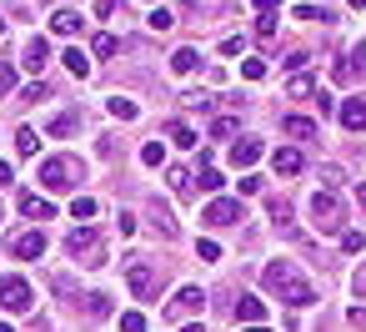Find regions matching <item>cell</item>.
I'll use <instances>...</instances> for the list:
<instances>
[{
	"instance_id": "cell-1",
	"label": "cell",
	"mask_w": 366,
	"mask_h": 332,
	"mask_svg": "<svg viewBox=\"0 0 366 332\" xmlns=\"http://www.w3.org/2000/svg\"><path fill=\"white\" fill-rule=\"evenodd\" d=\"M261 282H266V292H271V297H281L286 307H311V302H316V287L301 277L291 262H271L266 272H261Z\"/></svg>"
},
{
	"instance_id": "cell-2",
	"label": "cell",
	"mask_w": 366,
	"mask_h": 332,
	"mask_svg": "<svg viewBox=\"0 0 366 332\" xmlns=\"http://www.w3.org/2000/svg\"><path fill=\"white\" fill-rule=\"evenodd\" d=\"M85 181V166L76 156H51V161H40V186L46 192H71V186Z\"/></svg>"
},
{
	"instance_id": "cell-3",
	"label": "cell",
	"mask_w": 366,
	"mask_h": 332,
	"mask_svg": "<svg viewBox=\"0 0 366 332\" xmlns=\"http://www.w3.org/2000/svg\"><path fill=\"white\" fill-rule=\"evenodd\" d=\"M66 252L80 267H105V237L96 232V226H76V232L66 237Z\"/></svg>"
},
{
	"instance_id": "cell-4",
	"label": "cell",
	"mask_w": 366,
	"mask_h": 332,
	"mask_svg": "<svg viewBox=\"0 0 366 332\" xmlns=\"http://www.w3.org/2000/svg\"><path fill=\"white\" fill-rule=\"evenodd\" d=\"M125 282H131V292L141 302H150V297H156V287H161V267L146 262V257H136V262H125Z\"/></svg>"
},
{
	"instance_id": "cell-5",
	"label": "cell",
	"mask_w": 366,
	"mask_h": 332,
	"mask_svg": "<svg viewBox=\"0 0 366 332\" xmlns=\"http://www.w3.org/2000/svg\"><path fill=\"white\" fill-rule=\"evenodd\" d=\"M311 222H316V232H341L347 212H341L336 192H316V197H311Z\"/></svg>"
},
{
	"instance_id": "cell-6",
	"label": "cell",
	"mask_w": 366,
	"mask_h": 332,
	"mask_svg": "<svg viewBox=\"0 0 366 332\" xmlns=\"http://www.w3.org/2000/svg\"><path fill=\"white\" fill-rule=\"evenodd\" d=\"M31 302H35V292L26 277H0V307L6 313H31Z\"/></svg>"
},
{
	"instance_id": "cell-7",
	"label": "cell",
	"mask_w": 366,
	"mask_h": 332,
	"mask_svg": "<svg viewBox=\"0 0 366 332\" xmlns=\"http://www.w3.org/2000/svg\"><path fill=\"white\" fill-rule=\"evenodd\" d=\"M201 222H211V226H236V222H246V212H241V201H231V197H216L201 212Z\"/></svg>"
},
{
	"instance_id": "cell-8",
	"label": "cell",
	"mask_w": 366,
	"mask_h": 332,
	"mask_svg": "<svg viewBox=\"0 0 366 332\" xmlns=\"http://www.w3.org/2000/svg\"><path fill=\"white\" fill-rule=\"evenodd\" d=\"M366 71V46H356L347 60H336V66H331V81H341V86H351V81Z\"/></svg>"
},
{
	"instance_id": "cell-9",
	"label": "cell",
	"mask_w": 366,
	"mask_h": 332,
	"mask_svg": "<svg viewBox=\"0 0 366 332\" xmlns=\"http://www.w3.org/2000/svg\"><path fill=\"white\" fill-rule=\"evenodd\" d=\"M10 252L26 257V262H40V257H46V237H40V232H20V237H10Z\"/></svg>"
},
{
	"instance_id": "cell-10",
	"label": "cell",
	"mask_w": 366,
	"mask_h": 332,
	"mask_svg": "<svg viewBox=\"0 0 366 332\" xmlns=\"http://www.w3.org/2000/svg\"><path fill=\"white\" fill-rule=\"evenodd\" d=\"M201 302H206V292H201V287H181V292H176V302H171L166 313H171V317H191V313H201Z\"/></svg>"
},
{
	"instance_id": "cell-11",
	"label": "cell",
	"mask_w": 366,
	"mask_h": 332,
	"mask_svg": "<svg viewBox=\"0 0 366 332\" xmlns=\"http://www.w3.org/2000/svg\"><path fill=\"white\" fill-rule=\"evenodd\" d=\"M80 121H85V111H80V106H71V111L51 116V121H46V131H51V136H76V131H80Z\"/></svg>"
},
{
	"instance_id": "cell-12",
	"label": "cell",
	"mask_w": 366,
	"mask_h": 332,
	"mask_svg": "<svg viewBox=\"0 0 366 332\" xmlns=\"http://www.w3.org/2000/svg\"><path fill=\"white\" fill-rule=\"evenodd\" d=\"M20 212H26L31 222H51V217H55V206H51L46 197H35V192H20Z\"/></svg>"
},
{
	"instance_id": "cell-13",
	"label": "cell",
	"mask_w": 366,
	"mask_h": 332,
	"mask_svg": "<svg viewBox=\"0 0 366 332\" xmlns=\"http://www.w3.org/2000/svg\"><path fill=\"white\" fill-rule=\"evenodd\" d=\"M46 60H51V40H46V35H31V40H26V71L40 76V66H46Z\"/></svg>"
},
{
	"instance_id": "cell-14",
	"label": "cell",
	"mask_w": 366,
	"mask_h": 332,
	"mask_svg": "<svg viewBox=\"0 0 366 332\" xmlns=\"http://www.w3.org/2000/svg\"><path fill=\"white\" fill-rule=\"evenodd\" d=\"M236 317L251 322V327H261V322H266V302L251 297V292H241V302H236Z\"/></svg>"
},
{
	"instance_id": "cell-15",
	"label": "cell",
	"mask_w": 366,
	"mask_h": 332,
	"mask_svg": "<svg viewBox=\"0 0 366 332\" xmlns=\"http://www.w3.org/2000/svg\"><path fill=\"white\" fill-rule=\"evenodd\" d=\"M341 126H347V131H366V101L361 96L341 101Z\"/></svg>"
},
{
	"instance_id": "cell-16",
	"label": "cell",
	"mask_w": 366,
	"mask_h": 332,
	"mask_svg": "<svg viewBox=\"0 0 366 332\" xmlns=\"http://www.w3.org/2000/svg\"><path fill=\"white\" fill-rule=\"evenodd\" d=\"M150 226H156V232H161L166 242H176V237H181V226H176V217H171V212H166L161 201H150Z\"/></svg>"
},
{
	"instance_id": "cell-17",
	"label": "cell",
	"mask_w": 366,
	"mask_h": 332,
	"mask_svg": "<svg viewBox=\"0 0 366 332\" xmlns=\"http://www.w3.org/2000/svg\"><path fill=\"white\" fill-rule=\"evenodd\" d=\"M281 131L296 136V141H316V121H306V116H281Z\"/></svg>"
},
{
	"instance_id": "cell-18",
	"label": "cell",
	"mask_w": 366,
	"mask_h": 332,
	"mask_svg": "<svg viewBox=\"0 0 366 332\" xmlns=\"http://www.w3.org/2000/svg\"><path fill=\"white\" fill-rule=\"evenodd\" d=\"M271 166H276V176H296L301 172V151L296 147H281V151L271 156Z\"/></svg>"
},
{
	"instance_id": "cell-19",
	"label": "cell",
	"mask_w": 366,
	"mask_h": 332,
	"mask_svg": "<svg viewBox=\"0 0 366 332\" xmlns=\"http://www.w3.org/2000/svg\"><path fill=\"white\" fill-rule=\"evenodd\" d=\"M231 161H236V166H256V161H261V141H236V147H231Z\"/></svg>"
},
{
	"instance_id": "cell-20",
	"label": "cell",
	"mask_w": 366,
	"mask_h": 332,
	"mask_svg": "<svg viewBox=\"0 0 366 332\" xmlns=\"http://www.w3.org/2000/svg\"><path fill=\"white\" fill-rule=\"evenodd\" d=\"M51 31H55V35H76V31H80V15H76V10H55V15H51Z\"/></svg>"
},
{
	"instance_id": "cell-21",
	"label": "cell",
	"mask_w": 366,
	"mask_h": 332,
	"mask_svg": "<svg viewBox=\"0 0 366 332\" xmlns=\"http://www.w3.org/2000/svg\"><path fill=\"white\" fill-rule=\"evenodd\" d=\"M60 60H66V66H71V76H80V81H85V76H91V56H85L80 46H71V51H66V56H60Z\"/></svg>"
},
{
	"instance_id": "cell-22",
	"label": "cell",
	"mask_w": 366,
	"mask_h": 332,
	"mask_svg": "<svg viewBox=\"0 0 366 332\" xmlns=\"http://www.w3.org/2000/svg\"><path fill=\"white\" fill-rule=\"evenodd\" d=\"M166 181H171V192H176V197H191V181H196V176H191L186 166H171Z\"/></svg>"
},
{
	"instance_id": "cell-23",
	"label": "cell",
	"mask_w": 366,
	"mask_h": 332,
	"mask_svg": "<svg viewBox=\"0 0 366 332\" xmlns=\"http://www.w3.org/2000/svg\"><path fill=\"white\" fill-rule=\"evenodd\" d=\"M85 317H91V322L111 317V297H105V292H91V297H85Z\"/></svg>"
},
{
	"instance_id": "cell-24",
	"label": "cell",
	"mask_w": 366,
	"mask_h": 332,
	"mask_svg": "<svg viewBox=\"0 0 366 332\" xmlns=\"http://www.w3.org/2000/svg\"><path fill=\"white\" fill-rule=\"evenodd\" d=\"M196 60H201L196 51H191V46H181L176 56H171V71H176V76H191V71H196Z\"/></svg>"
},
{
	"instance_id": "cell-25",
	"label": "cell",
	"mask_w": 366,
	"mask_h": 332,
	"mask_svg": "<svg viewBox=\"0 0 366 332\" xmlns=\"http://www.w3.org/2000/svg\"><path fill=\"white\" fill-rule=\"evenodd\" d=\"M146 26H150V31H156V35H166L171 26H176V15H171L166 6H156V10H150V15H146Z\"/></svg>"
},
{
	"instance_id": "cell-26",
	"label": "cell",
	"mask_w": 366,
	"mask_h": 332,
	"mask_svg": "<svg viewBox=\"0 0 366 332\" xmlns=\"http://www.w3.org/2000/svg\"><path fill=\"white\" fill-rule=\"evenodd\" d=\"M35 147H40L35 126H20V131H15V151H20V156H35Z\"/></svg>"
},
{
	"instance_id": "cell-27",
	"label": "cell",
	"mask_w": 366,
	"mask_h": 332,
	"mask_svg": "<svg viewBox=\"0 0 366 332\" xmlns=\"http://www.w3.org/2000/svg\"><path fill=\"white\" fill-rule=\"evenodd\" d=\"M236 131H241V121H236V116H216V121H211V136H216V141H226Z\"/></svg>"
},
{
	"instance_id": "cell-28",
	"label": "cell",
	"mask_w": 366,
	"mask_h": 332,
	"mask_svg": "<svg viewBox=\"0 0 366 332\" xmlns=\"http://www.w3.org/2000/svg\"><path fill=\"white\" fill-rule=\"evenodd\" d=\"M91 51H96V56H101V60H105V56H116V51H121V40H116V35H111V31H101V35H96V40H91Z\"/></svg>"
},
{
	"instance_id": "cell-29",
	"label": "cell",
	"mask_w": 366,
	"mask_h": 332,
	"mask_svg": "<svg viewBox=\"0 0 366 332\" xmlns=\"http://www.w3.org/2000/svg\"><path fill=\"white\" fill-rule=\"evenodd\" d=\"M96 212H101V206H96L91 197H76V201H71V217H76V222H91Z\"/></svg>"
},
{
	"instance_id": "cell-30",
	"label": "cell",
	"mask_w": 366,
	"mask_h": 332,
	"mask_svg": "<svg viewBox=\"0 0 366 332\" xmlns=\"http://www.w3.org/2000/svg\"><path fill=\"white\" fill-rule=\"evenodd\" d=\"M141 161H146V166H161V161H166V147H161V136L141 147Z\"/></svg>"
},
{
	"instance_id": "cell-31",
	"label": "cell",
	"mask_w": 366,
	"mask_h": 332,
	"mask_svg": "<svg viewBox=\"0 0 366 332\" xmlns=\"http://www.w3.org/2000/svg\"><path fill=\"white\" fill-rule=\"evenodd\" d=\"M171 141H176V147H196V131H191V126H181V121H171Z\"/></svg>"
},
{
	"instance_id": "cell-32",
	"label": "cell",
	"mask_w": 366,
	"mask_h": 332,
	"mask_svg": "<svg viewBox=\"0 0 366 332\" xmlns=\"http://www.w3.org/2000/svg\"><path fill=\"white\" fill-rule=\"evenodd\" d=\"M111 116H116V121H136V101L116 96V101H111Z\"/></svg>"
},
{
	"instance_id": "cell-33",
	"label": "cell",
	"mask_w": 366,
	"mask_h": 332,
	"mask_svg": "<svg viewBox=\"0 0 366 332\" xmlns=\"http://www.w3.org/2000/svg\"><path fill=\"white\" fill-rule=\"evenodd\" d=\"M296 20H321V26H331V10H316V6H296Z\"/></svg>"
},
{
	"instance_id": "cell-34",
	"label": "cell",
	"mask_w": 366,
	"mask_h": 332,
	"mask_svg": "<svg viewBox=\"0 0 366 332\" xmlns=\"http://www.w3.org/2000/svg\"><path fill=\"white\" fill-rule=\"evenodd\" d=\"M266 212L276 217V226H281V222H291V201H281V197H271V201H266Z\"/></svg>"
},
{
	"instance_id": "cell-35",
	"label": "cell",
	"mask_w": 366,
	"mask_h": 332,
	"mask_svg": "<svg viewBox=\"0 0 366 332\" xmlns=\"http://www.w3.org/2000/svg\"><path fill=\"white\" fill-rule=\"evenodd\" d=\"M196 181H201V192H221V186H226L221 172H211V166H201V176H196Z\"/></svg>"
},
{
	"instance_id": "cell-36",
	"label": "cell",
	"mask_w": 366,
	"mask_h": 332,
	"mask_svg": "<svg viewBox=\"0 0 366 332\" xmlns=\"http://www.w3.org/2000/svg\"><path fill=\"white\" fill-rule=\"evenodd\" d=\"M286 91H291L296 101H306V96H316V86H311V76H296V81H291Z\"/></svg>"
},
{
	"instance_id": "cell-37",
	"label": "cell",
	"mask_w": 366,
	"mask_h": 332,
	"mask_svg": "<svg viewBox=\"0 0 366 332\" xmlns=\"http://www.w3.org/2000/svg\"><path fill=\"white\" fill-rule=\"evenodd\" d=\"M186 101V111H211V96L206 91H191V96H181Z\"/></svg>"
},
{
	"instance_id": "cell-38",
	"label": "cell",
	"mask_w": 366,
	"mask_h": 332,
	"mask_svg": "<svg viewBox=\"0 0 366 332\" xmlns=\"http://www.w3.org/2000/svg\"><path fill=\"white\" fill-rule=\"evenodd\" d=\"M321 186L336 192V186H341V166H321Z\"/></svg>"
},
{
	"instance_id": "cell-39",
	"label": "cell",
	"mask_w": 366,
	"mask_h": 332,
	"mask_svg": "<svg viewBox=\"0 0 366 332\" xmlns=\"http://www.w3.org/2000/svg\"><path fill=\"white\" fill-rule=\"evenodd\" d=\"M241 76L246 81H261L266 76V60H241Z\"/></svg>"
},
{
	"instance_id": "cell-40",
	"label": "cell",
	"mask_w": 366,
	"mask_h": 332,
	"mask_svg": "<svg viewBox=\"0 0 366 332\" xmlns=\"http://www.w3.org/2000/svg\"><path fill=\"white\" fill-rule=\"evenodd\" d=\"M6 91H15V66H6V60H0V96Z\"/></svg>"
},
{
	"instance_id": "cell-41",
	"label": "cell",
	"mask_w": 366,
	"mask_h": 332,
	"mask_svg": "<svg viewBox=\"0 0 366 332\" xmlns=\"http://www.w3.org/2000/svg\"><path fill=\"white\" fill-rule=\"evenodd\" d=\"M121 332H146V317H141V313H125V317H121Z\"/></svg>"
},
{
	"instance_id": "cell-42",
	"label": "cell",
	"mask_w": 366,
	"mask_h": 332,
	"mask_svg": "<svg viewBox=\"0 0 366 332\" xmlns=\"http://www.w3.org/2000/svg\"><path fill=\"white\" fill-rule=\"evenodd\" d=\"M196 252H201V262H216V257H221V247L206 237V242H196Z\"/></svg>"
},
{
	"instance_id": "cell-43",
	"label": "cell",
	"mask_w": 366,
	"mask_h": 332,
	"mask_svg": "<svg viewBox=\"0 0 366 332\" xmlns=\"http://www.w3.org/2000/svg\"><path fill=\"white\" fill-rule=\"evenodd\" d=\"M256 35H261V40H276V20L261 15V20H256Z\"/></svg>"
},
{
	"instance_id": "cell-44",
	"label": "cell",
	"mask_w": 366,
	"mask_h": 332,
	"mask_svg": "<svg viewBox=\"0 0 366 332\" xmlns=\"http://www.w3.org/2000/svg\"><path fill=\"white\" fill-rule=\"evenodd\" d=\"M306 60H311V56H306V51H291V56H286V60H281V66H286V71H301V66H306Z\"/></svg>"
},
{
	"instance_id": "cell-45",
	"label": "cell",
	"mask_w": 366,
	"mask_h": 332,
	"mask_svg": "<svg viewBox=\"0 0 366 332\" xmlns=\"http://www.w3.org/2000/svg\"><path fill=\"white\" fill-rule=\"evenodd\" d=\"M341 252H361V232H341Z\"/></svg>"
},
{
	"instance_id": "cell-46",
	"label": "cell",
	"mask_w": 366,
	"mask_h": 332,
	"mask_svg": "<svg viewBox=\"0 0 366 332\" xmlns=\"http://www.w3.org/2000/svg\"><path fill=\"white\" fill-rule=\"evenodd\" d=\"M20 101H51V86H26V96Z\"/></svg>"
},
{
	"instance_id": "cell-47",
	"label": "cell",
	"mask_w": 366,
	"mask_h": 332,
	"mask_svg": "<svg viewBox=\"0 0 366 332\" xmlns=\"http://www.w3.org/2000/svg\"><path fill=\"white\" fill-rule=\"evenodd\" d=\"M241 46H246L241 35H226V40H221V51H226V56H241Z\"/></svg>"
},
{
	"instance_id": "cell-48",
	"label": "cell",
	"mask_w": 366,
	"mask_h": 332,
	"mask_svg": "<svg viewBox=\"0 0 366 332\" xmlns=\"http://www.w3.org/2000/svg\"><path fill=\"white\" fill-rule=\"evenodd\" d=\"M116 226H121V237H131V232H136V217H131V212H121Z\"/></svg>"
},
{
	"instance_id": "cell-49",
	"label": "cell",
	"mask_w": 366,
	"mask_h": 332,
	"mask_svg": "<svg viewBox=\"0 0 366 332\" xmlns=\"http://www.w3.org/2000/svg\"><path fill=\"white\" fill-rule=\"evenodd\" d=\"M276 6H281V0H256V10H261V15H271Z\"/></svg>"
},
{
	"instance_id": "cell-50",
	"label": "cell",
	"mask_w": 366,
	"mask_h": 332,
	"mask_svg": "<svg viewBox=\"0 0 366 332\" xmlns=\"http://www.w3.org/2000/svg\"><path fill=\"white\" fill-rule=\"evenodd\" d=\"M116 10V0H96V15H111Z\"/></svg>"
},
{
	"instance_id": "cell-51",
	"label": "cell",
	"mask_w": 366,
	"mask_h": 332,
	"mask_svg": "<svg viewBox=\"0 0 366 332\" xmlns=\"http://www.w3.org/2000/svg\"><path fill=\"white\" fill-rule=\"evenodd\" d=\"M351 322H356V327H366V307H351Z\"/></svg>"
},
{
	"instance_id": "cell-52",
	"label": "cell",
	"mask_w": 366,
	"mask_h": 332,
	"mask_svg": "<svg viewBox=\"0 0 366 332\" xmlns=\"http://www.w3.org/2000/svg\"><path fill=\"white\" fill-rule=\"evenodd\" d=\"M356 297H366V267L356 272Z\"/></svg>"
},
{
	"instance_id": "cell-53",
	"label": "cell",
	"mask_w": 366,
	"mask_h": 332,
	"mask_svg": "<svg viewBox=\"0 0 366 332\" xmlns=\"http://www.w3.org/2000/svg\"><path fill=\"white\" fill-rule=\"evenodd\" d=\"M10 181H15V176H10V166H6V161H0V186H10Z\"/></svg>"
},
{
	"instance_id": "cell-54",
	"label": "cell",
	"mask_w": 366,
	"mask_h": 332,
	"mask_svg": "<svg viewBox=\"0 0 366 332\" xmlns=\"http://www.w3.org/2000/svg\"><path fill=\"white\" fill-rule=\"evenodd\" d=\"M356 201H361V212H366V186H356Z\"/></svg>"
},
{
	"instance_id": "cell-55",
	"label": "cell",
	"mask_w": 366,
	"mask_h": 332,
	"mask_svg": "<svg viewBox=\"0 0 366 332\" xmlns=\"http://www.w3.org/2000/svg\"><path fill=\"white\" fill-rule=\"evenodd\" d=\"M181 332H201V322H186V327H181Z\"/></svg>"
},
{
	"instance_id": "cell-56",
	"label": "cell",
	"mask_w": 366,
	"mask_h": 332,
	"mask_svg": "<svg viewBox=\"0 0 366 332\" xmlns=\"http://www.w3.org/2000/svg\"><path fill=\"white\" fill-rule=\"evenodd\" d=\"M351 6H356V10H366V0H351Z\"/></svg>"
},
{
	"instance_id": "cell-57",
	"label": "cell",
	"mask_w": 366,
	"mask_h": 332,
	"mask_svg": "<svg viewBox=\"0 0 366 332\" xmlns=\"http://www.w3.org/2000/svg\"><path fill=\"white\" fill-rule=\"evenodd\" d=\"M246 332H271V327H246Z\"/></svg>"
},
{
	"instance_id": "cell-58",
	"label": "cell",
	"mask_w": 366,
	"mask_h": 332,
	"mask_svg": "<svg viewBox=\"0 0 366 332\" xmlns=\"http://www.w3.org/2000/svg\"><path fill=\"white\" fill-rule=\"evenodd\" d=\"M0 35H6V20H0Z\"/></svg>"
},
{
	"instance_id": "cell-59",
	"label": "cell",
	"mask_w": 366,
	"mask_h": 332,
	"mask_svg": "<svg viewBox=\"0 0 366 332\" xmlns=\"http://www.w3.org/2000/svg\"><path fill=\"white\" fill-rule=\"evenodd\" d=\"M0 332H10V327H6V322H0Z\"/></svg>"
}]
</instances>
